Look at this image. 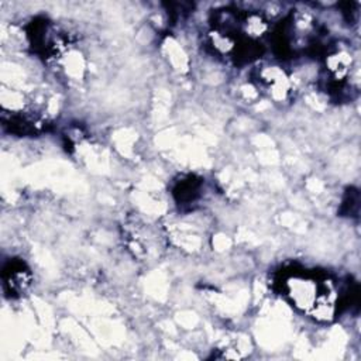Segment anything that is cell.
I'll return each instance as SVG.
<instances>
[{
  "label": "cell",
  "instance_id": "cell-3",
  "mask_svg": "<svg viewBox=\"0 0 361 361\" xmlns=\"http://www.w3.org/2000/svg\"><path fill=\"white\" fill-rule=\"evenodd\" d=\"M197 190H199V185L192 180V179H188V180H183L182 183H179L178 186V192H179V200L180 202H190V200H195L196 195H197Z\"/></svg>",
  "mask_w": 361,
  "mask_h": 361
},
{
  "label": "cell",
  "instance_id": "cell-2",
  "mask_svg": "<svg viewBox=\"0 0 361 361\" xmlns=\"http://www.w3.org/2000/svg\"><path fill=\"white\" fill-rule=\"evenodd\" d=\"M3 288L10 296L23 293L31 281L30 269L20 259H11L3 267Z\"/></svg>",
  "mask_w": 361,
  "mask_h": 361
},
{
  "label": "cell",
  "instance_id": "cell-1",
  "mask_svg": "<svg viewBox=\"0 0 361 361\" xmlns=\"http://www.w3.org/2000/svg\"><path fill=\"white\" fill-rule=\"evenodd\" d=\"M281 292L302 313L319 322L334 317L338 303V292L334 281L319 271L290 269L283 272Z\"/></svg>",
  "mask_w": 361,
  "mask_h": 361
}]
</instances>
